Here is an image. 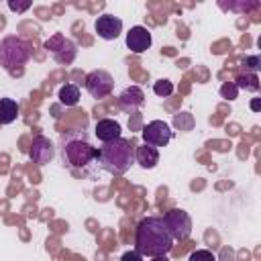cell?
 Wrapping results in <instances>:
<instances>
[{
	"mask_svg": "<svg viewBox=\"0 0 261 261\" xmlns=\"http://www.w3.org/2000/svg\"><path fill=\"white\" fill-rule=\"evenodd\" d=\"M237 90H245V92H257L259 90V77L257 73H241L234 80Z\"/></svg>",
	"mask_w": 261,
	"mask_h": 261,
	"instance_id": "17",
	"label": "cell"
},
{
	"mask_svg": "<svg viewBox=\"0 0 261 261\" xmlns=\"http://www.w3.org/2000/svg\"><path fill=\"white\" fill-rule=\"evenodd\" d=\"M259 108H261V104H259V98H255V100H251V110H255V112H259Z\"/></svg>",
	"mask_w": 261,
	"mask_h": 261,
	"instance_id": "25",
	"label": "cell"
},
{
	"mask_svg": "<svg viewBox=\"0 0 261 261\" xmlns=\"http://www.w3.org/2000/svg\"><path fill=\"white\" fill-rule=\"evenodd\" d=\"M153 92H155L159 98H167V96L173 94V82H169V80H157V82L153 84Z\"/></svg>",
	"mask_w": 261,
	"mask_h": 261,
	"instance_id": "19",
	"label": "cell"
},
{
	"mask_svg": "<svg viewBox=\"0 0 261 261\" xmlns=\"http://www.w3.org/2000/svg\"><path fill=\"white\" fill-rule=\"evenodd\" d=\"M188 261H216V255L208 249H198L188 257Z\"/></svg>",
	"mask_w": 261,
	"mask_h": 261,
	"instance_id": "21",
	"label": "cell"
},
{
	"mask_svg": "<svg viewBox=\"0 0 261 261\" xmlns=\"http://www.w3.org/2000/svg\"><path fill=\"white\" fill-rule=\"evenodd\" d=\"M120 261H143V255L137 251H126V253H122Z\"/></svg>",
	"mask_w": 261,
	"mask_h": 261,
	"instance_id": "24",
	"label": "cell"
},
{
	"mask_svg": "<svg viewBox=\"0 0 261 261\" xmlns=\"http://www.w3.org/2000/svg\"><path fill=\"white\" fill-rule=\"evenodd\" d=\"M94 133L102 143H110V141L120 139V124L112 118H102V120L96 122Z\"/></svg>",
	"mask_w": 261,
	"mask_h": 261,
	"instance_id": "13",
	"label": "cell"
},
{
	"mask_svg": "<svg viewBox=\"0 0 261 261\" xmlns=\"http://www.w3.org/2000/svg\"><path fill=\"white\" fill-rule=\"evenodd\" d=\"M8 8H10L12 12H24V10H29V8H31V2H29V0H24V2L8 0Z\"/></svg>",
	"mask_w": 261,
	"mask_h": 261,
	"instance_id": "23",
	"label": "cell"
},
{
	"mask_svg": "<svg viewBox=\"0 0 261 261\" xmlns=\"http://www.w3.org/2000/svg\"><path fill=\"white\" fill-rule=\"evenodd\" d=\"M173 237L163 220V216H147L137 224L135 230V251L143 257L167 255L173 249Z\"/></svg>",
	"mask_w": 261,
	"mask_h": 261,
	"instance_id": "1",
	"label": "cell"
},
{
	"mask_svg": "<svg viewBox=\"0 0 261 261\" xmlns=\"http://www.w3.org/2000/svg\"><path fill=\"white\" fill-rule=\"evenodd\" d=\"M143 102H145V94L139 86H128L118 96V104L124 110H137L139 106H143Z\"/></svg>",
	"mask_w": 261,
	"mask_h": 261,
	"instance_id": "12",
	"label": "cell"
},
{
	"mask_svg": "<svg viewBox=\"0 0 261 261\" xmlns=\"http://www.w3.org/2000/svg\"><path fill=\"white\" fill-rule=\"evenodd\" d=\"M151 43H153V39H151V31L147 27L137 24L126 33V47L133 53H145L151 47Z\"/></svg>",
	"mask_w": 261,
	"mask_h": 261,
	"instance_id": "11",
	"label": "cell"
},
{
	"mask_svg": "<svg viewBox=\"0 0 261 261\" xmlns=\"http://www.w3.org/2000/svg\"><path fill=\"white\" fill-rule=\"evenodd\" d=\"M173 124L179 130H192L194 128V116L190 112H179V114L173 116Z\"/></svg>",
	"mask_w": 261,
	"mask_h": 261,
	"instance_id": "18",
	"label": "cell"
},
{
	"mask_svg": "<svg viewBox=\"0 0 261 261\" xmlns=\"http://www.w3.org/2000/svg\"><path fill=\"white\" fill-rule=\"evenodd\" d=\"M18 116V102L14 98H0V124H10Z\"/></svg>",
	"mask_w": 261,
	"mask_h": 261,
	"instance_id": "15",
	"label": "cell"
},
{
	"mask_svg": "<svg viewBox=\"0 0 261 261\" xmlns=\"http://www.w3.org/2000/svg\"><path fill=\"white\" fill-rule=\"evenodd\" d=\"M31 59V47L24 39L8 35L0 41V65L6 71H16L22 69V65Z\"/></svg>",
	"mask_w": 261,
	"mask_h": 261,
	"instance_id": "4",
	"label": "cell"
},
{
	"mask_svg": "<svg viewBox=\"0 0 261 261\" xmlns=\"http://www.w3.org/2000/svg\"><path fill=\"white\" fill-rule=\"evenodd\" d=\"M59 149L63 165L71 169H84L90 163L98 161V149L92 147L84 130H71L67 135H61Z\"/></svg>",
	"mask_w": 261,
	"mask_h": 261,
	"instance_id": "2",
	"label": "cell"
},
{
	"mask_svg": "<svg viewBox=\"0 0 261 261\" xmlns=\"http://www.w3.org/2000/svg\"><path fill=\"white\" fill-rule=\"evenodd\" d=\"M114 88V80L106 69H94L86 75V90L92 98H106Z\"/></svg>",
	"mask_w": 261,
	"mask_h": 261,
	"instance_id": "7",
	"label": "cell"
},
{
	"mask_svg": "<svg viewBox=\"0 0 261 261\" xmlns=\"http://www.w3.org/2000/svg\"><path fill=\"white\" fill-rule=\"evenodd\" d=\"M59 102L65 104V106H75L80 102V88L75 84H65L59 88V94H57Z\"/></svg>",
	"mask_w": 261,
	"mask_h": 261,
	"instance_id": "16",
	"label": "cell"
},
{
	"mask_svg": "<svg viewBox=\"0 0 261 261\" xmlns=\"http://www.w3.org/2000/svg\"><path fill=\"white\" fill-rule=\"evenodd\" d=\"M220 96L226 98V100H234V98L239 96V90H237L234 82H226V84H222V86H220Z\"/></svg>",
	"mask_w": 261,
	"mask_h": 261,
	"instance_id": "22",
	"label": "cell"
},
{
	"mask_svg": "<svg viewBox=\"0 0 261 261\" xmlns=\"http://www.w3.org/2000/svg\"><path fill=\"white\" fill-rule=\"evenodd\" d=\"M96 35L104 41H114L118 39V35L122 33V20L114 14H100L94 22Z\"/></svg>",
	"mask_w": 261,
	"mask_h": 261,
	"instance_id": "9",
	"label": "cell"
},
{
	"mask_svg": "<svg viewBox=\"0 0 261 261\" xmlns=\"http://www.w3.org/2000/svg\"><path fill=\"white\" fill-rule=\"evenodd\" d=\"M98 163L104 171H108L112 175H122L135 163V149L122 137L116 139V141L104 143L98 149Z\"/></svg>",
	"mask_w": 261,
	"mask_h": 261,
	"instance_id": "3",
	"label": "cell"
},
{
	"mask_svg": "<svg viewBox=\"0 0 261 261\" xmlns=\"http://www.w3.org/2000/svg\"><path fill=\"white\" fill-rule=\"evenodd\" d=\"M173 241H186L192 234V218L186 210L181 208H171L169 212H165L163 216Z\"/></svg>",
	"mask_w": 261,
	"mask_h": 261,
	"instance_id": "6",
	"label": "cell"
},
{
	"mask_svg": "<svg viewBox=\"0 0 261 261\" xmlns=\"http://www.w3.org/2000/svg\"><path fill=\"white\" fill-rule=\"evenodd\" d=\"M141 137H143L145 145H151V147L157 149V147H165V145L171 141L173 130H171L169 124L163 122V120H151V122H147V124L143 126Z\"/></svg>",
	"mask_w": 261,
	"mask_h": 261,
	"instance_id": "8",
	"label": "cell"
},
{
	"mask_svg": "<svg viewBox=\"0 0 261 261\" xmlns=\"http://www.w3.org/2000/svg\"><path fill=\"white\" fill-rule=\"evenodd\" d=\"M135 161L143 167V169H153L159 163V151L151 145H141L135 149Z\"/></svg>",
	"mask_w": 261,
	"mask_h": 261,
	"instance_id": "14",
	"label": "cell"
},
{
	"mask_svg": "<svg viewBox=\"0 0 261 261\" xmlns=\"http://www.w3.org/2000/svg\"><path fill=\"white\" fill-rule=\"evenodd\" d=\"M241 65H243V73H257V69L261 67V59L257 55H249L241 61Z\"/></svg>",
	"mask_w": 261,
	"mask_h": 261,
	"instance_id": "20",
	"label": "cell"
},
{
	"mask_svg": "<svg viewBox=\"0 0 261 261\" xmlns=\"http://www.w3.org/2000/svg\"><path fill=\"white\" fill-rule=\"evenodd\" d=\"M151 261H169L167 255H157V257H151Z\"/></svg>",
	"mask_w": 261,
	"mask_h": 261,
	"instance_id": "26",
	"label": "cell"
},
{
	"mask_svg": "<svg viewBox=\"0 0 261 261\" xmlns=\"http://www.w3.org/2000/svg\"><path fill=\"white\" fill-rule=\"evenodd\" d=\"M29 157L33 159V163H39V165H45L49 163L53 157H55V145L47 139V137H35L33 143H31V149H29Z\"/></svg>",
	"mask_w": 261,
	"mask_h": 261,
	"instance_id": "10",
	"label": "cell"
},
{
	"mask_svg": "<svg viewBox=\"0 0 261 261\" xmlns=\"http://www.w3.org/2000/svg\"><path fill=\"white\" fill-rule=\"evenodd\" d=\"M45 49L53 55V59L57 61V63H61V65H67V63H71L73 59H75V55H77V49H75V43L73 41H69L65 35H61V33H55L51 39H47L45 41Z\"/></svg>",
	"mask_w": 261,
	"mask_h": 261,
	"instance_id": "5",
	"label": "cell"
}]
</instances>
